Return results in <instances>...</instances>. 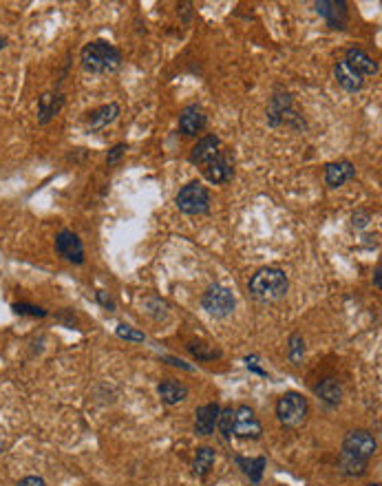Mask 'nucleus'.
<instances>
[{"label":"nucleus","instance_id":"1","mask_svg":"<svg viewBox=\"0 0 382 486\" xmlns=\"http://www.w3.org/2000/svg\"><path fill=\"white\" fill-rule=\"evenodd\" d=\"M248 290L261 303H276L287 294L289 281L287 274L283 270H278V267H263V270H259L250 279Z\"/></svg>","mask_w":382,"mask_h":486},{"label":"nucleus","instance_id":"2","mask_svg":"<svg viewBox=\"0 0 382 486\" xmlns=\"http://www.w3.org/2000/svg\"><path fill=\"white\" fill-rule=\"evenodd\" d=\"M80 62L84 71L88 73L109 75V73H116L122 67V54L111 42L95 40V42H88L82 49Z\"/></svg>","mask_w":382,"mask_h":486},{"label":"nucleus","instance_id":"3","mask_svg":"<svg viewBox=\"0 0 382 486\" xmlns=\"http://www.w3.org/2000/svg\"><path fill=\"white\" fill-rule=\"evenodd\" d=\"M308 411H310L308 400L299 391H287L276 402V418L281 420V425L289 429L301 427L308 420Z\"/></svg>","mask_w":382,"mask_h":486},{"label":"nucleus","instance_id":"4","mask_svg":"<svg viewBox=\"0 0 382 486\" xmlns=\"http://www.w3.org/2000/svg\"><path fill=\"white\" fill-rule=\"evenodd\" d=\"M177 208L186 214H208L210 212V193L206 186L199 182L186 184L180 193H177Z\"/></svg>","mask_w":382,"mask_h":486},{"label":"nucleus","instance_id":"5","mask_svg":"<svg viewBox=\"0 0 382 486\" xmlns=\"http://www.w3.org/2000/svg\"><path fill=\"white\" fill-rule=\"evenodd\" d=\"M267 124L270 126H294V129H303L305 120L292 109V97L287 93H278L270 100V107H267Z\"/></svg>","mask_w":382,"mask_h":486},{"label":"nucleus","instance_id":"6","mask_svg":"<svg viewBox=\"0 0 382 486\" xmlns=\"http://www.w3.org/2000/svg\"><path fill=\"white\" fill-rule=\"evenodd\" d=\"M234 294L219 285V283H214L206 290V294L201 297V305H203V310H206L208 314L216 316V318H225V316H230L234 312Z\"/></svg>","mask_w":382,"mask_h":486},{"label":"nucleus","instance_id":"7","mask_svg":"<svg viewBox=\"0 0 382 486\" xmlns=\"http://www.w3.org/2000/svg\"><path fill=\"white\" fill-rule=\"evenodd\" d=\"M232 433L241 440H259L263 436V425L248 405L234 409V427Z\"/></svg>","mask_w":382,"mask_h":486},{"label":"nucleus","instance_id":"8","mask_svg":"<svg viewBox=\"0 0 382 486\" xmlns=\"http://www.w3.org/2000/svg\"><path fill=\"white\" fill-rule=\"evenodd\" d=\"M376 449H378L376 438L369 431H365V429H353V431L347 433L345 440H342V451L353 453V455H358V457H365V460L374 457Z\"/></svg>","mask_w":382,"mask_h":486},{"label":"nucleus","instance_id":"9","mask_svg":"<svg viewBox=\"0 0 382 486\" xmlns=\"http://www.w3.org/2000/svg\"><path fill=\"white\" fill-rule=\"evenodd\" d=\"M56 252L69 263H75V265L84 263V246H82L80 237L75 233H71V230H60V233H58Z\"/></svg>","mask_w":382,"mask_h":486},{"label":"nucleus","instance_id":"10","mask_svg":"<svg viewBox=\"0 0 382 486\" xmlns=\"http://www.w3.org/2000/svg\"><path fill=\"white\" fill-rule=\"evenodd\" d=\"M316 11L332 29H345L349 22V9L345 0H321V3H316Z\"/></svg>","mask_w":382,"mask_h":486},{"label":"nucleus","instance_id":"11","mask_svg":"<svg viewBox=\"0 0 382 486\" xmlns=\"http://www.w3.org/2000/svg\"><path fill=\"white\" fill-rule=\"evenodd\" d=\"M234 175V159L232 152H219L208 166H206V179L212 184H225Z\"/></svg>","mask_w":382,"mask_h":486},{"label":"nucleus","instance_id":"12","mask_svg":"<svg viewBox=\"0 0 382 486\" xmlns=\"http://www.w3.org/2000/svg\"><path fill=\"white\" fill-rule=\"evenodd\" d=\"M219 152H221V139L216 135H206L193 146V150H190V162L208 166Z\"/></svg>","mask_w":382,"mask_h":486},{"label":"nucleus","instance_id":"13","mask_svg":"<svg viewBox=\"0 0 382 486\" xmlns=\"http://www.w3.org/2000/svg\"><path fill=\"white\" fill-rule=\"evenodd\" d=\"M356 177V168L353 164L342 159V162H334V164H327L325 166V184L329 188H340L345 186L347 182Z\"/></svg>","mask_w":382,"mask_h":486},{"label":"nucleus","instance_id":"14","mask_svg":"<svg viewBox=\"0 0 382 486\" xmlns=\"http://www.w3.org/2000/svg\"><path fill=\"white\" fill-rule=\"evenodd\" d=\"M206 129V115L197 104H190L180 113V131L184 135H197Z\"/></svg>","mask_w":382,"mask_h":486},{"label":"nucleus","instance_id":"15","mask_svg":"<svg viewBox=\"0 0 382 486\" xmlns=\"http://www.w3.org/2000/svg\"><path fill=\"white\" fill-rule=\"evenodd\" d=\"M219 411H221V407L216 402L199 407L195 414V433H199V436H210V433H214Z\"/></svg>","mask_w":382,"mask_h":486},{"label":"nucleus","instance_id":"16","mask_svg":"<svg viewBox=\"0 0 382 486\" xmlns=\"http://www.w3.org/2000/svg\"><path fill=\"white\" fill-rule=\"evenodd\" d=\"M334 75H336V82L345 88V91L349 93H356V91H360V88L365 86V80H363V75L351 69L345 60H338L336 62V67H334Z\"/></svg>","mask_w":382,"mask_h":486},{"label":"nucleus","instance_id":"17","mask_svg":"<svg viewBox=\"0 0 382 486\" xmlns=\"http://www.w3.org/2000/svg\"><path fill=\"white\" fill-rule=\"evenodd\" d=\"M62 107H65V95L62 93H45L40 97V102H38V122L49 124L60 113Z\"/></svg>","mask_w":382,"mask_h":486},{"label":"nucleus","instance_id":"18","mask_svg":"<svg viewBox=\"0 0 382 486\" xmlns=\"http://www.w3.org/2000/svg\"><path fill=\"white\" fill-rule=\"evenodd\" d=\"M157 393L166 405H180L188 398V387L180 380H161L157 385Z\"/></svg>","mask_w":382,"mask_h":486},{"label":"nucleus","instance_id":"19","mask_svg":"<svg viewBox=\"0 0 382 486\" xmlns=\"http://www.w3.org/2000/svg\"><path fill=\"white\" fill-rule=\"evenodd\" d=\"M345 62L351 69L358 71L363 78H365V75H376L378 73V62H374L372 58H369V54H365L363 49H356V47L349 49L347 56H345Z\"/></svg>","mask_w":382,"mask_h":486},{"label":"nucleus","instance_id":"20","mask_svg":"<svg viewBox=\"0 0 382 486\" xmlns=\"http://www.w3.org/2000/svg\"><path fill=\"white\" fill-rule=\"evenodd\" d=\"M118 115H120V104H116V102L100 107V109H95L91 113V118H88V129H91V131L106 129L109 124H113V122L118 120Z\"/></svg>","mask_w":382,"mask_h":486},{"label":"nucleus","instance_id":"21","mask_svg":"<svg viewBox=\"0 0 382 486\" xmlns=\"http://www.w3.org/2000/svg\"><path fill=\"white\" fill-rule=\"evenodd\" d=\"M367 464H369V460L365 457H358V455H353V453H347V451H340V457H338V469L342 476H347V478H360L367 473Z\"/></svg>","mask_w":382,"mask_h":486},{"label":"nucleus","instance_id":"22","mask_svg":"<svg viewBox=\"0 0 382 486\" xmlns=\"http://www.w3.org/2000/svg\"><path fill=\"white\" fill-rule=\"evenodd\" d=\"M234 462L241 467V471L246 473V476L250 478V482L252 484H259L261 480H263V471H265V467H267V460L261 455V457H241V455H237L234 457Z\"/></svg>","mask_w":382,"mask_h":486},{"label":"nucleus","instance_id":"23","mask_svg":"<svg viewBox=\"0 0 382 486\" xmlns=\"http://www.w3.org/2000/svg\"><path fill=\"white\" fill-rule=\"evenodd\" d=\"M318 398L325 400L327 405H338L342 400V387L336 378H325L321 385L316 387Z\"/></svg>","mask_w":382,"mask_h":486},{"label":"nucleus","instance_id":"24","mask_svg":"<svg viewBox=\"0 0 382 486\" xmlns=\"http://www.w3.org/2000/svg\"><path fill=\"white\" fill-rule=\"evenodd\" d=\"M216 460V453L214 449H210V446H201V449H197V455H195V462H193V471L197 478H206L212 464Z\"/></svg>","mask_w":382,"mask_h":486},{"label":"nucleus","instance_id":"25","mask_svg":"<svg viewBox=\"0 0 382 486\" xmlns=\"http://www.w3.org/2000/svg\"><path fill=\"white\" fill-rule=\"evenodd\" d=\"M287 356H289V361L294 363V365H303L305 340H303V336L299 334V331H294V334H292L289 340H287Z\"/></svg>","mask_w":382,"mask_h":486},{"label":"nucleus","instance_id":"26","mask_svg":"<svg viewBox=\"0 0 382 486\" xmlns=\"http://www.w3.org/2000/svg\"><path fill=\"white\" fill-rule=\"evenodd\" d=\"M188 352L193 354V356L197 358V361H214V358L221 356L219 350L210 347V345H206V343H197V340L188 343Z\"/></svg>","mask_w":382,"mask_h":486},{"label":"nucleus","instance_id":"27","mask_svg":"<svg viewBox=\"0 0 382 486\" xmlns=\"http://www.w3.org/2000/svg\"><path fill=\"white\" fill-rule=\"evenodd\" d=\"M216 427H219L221 436H223L225 440L232 436V427H234V411H232V407L221 409L219 418H216Z\"/></svg>","mask_w":382,"mask_h":486},{"label":"nucleus","instance_id":"28","mask_svg":"<svg viewBox=\"0 0 382 486\" xmlns=\"http://www.w3.org/2000/svg\"><path fill=\"white\" fill-rule=\"evenodd\" d=\"M11 310H14L16 314H20V316H33V318H45L47 316V310L38 308V305H29V303H14V305H11Z\"/></svg>","mask_w":382,"mask_h":486},{"label":"nucleus","instance_id":"29","mask_svg":"<svg viewBox=\"0 0 382 486\" xmlns=\"http://www.w3.org/2000/svg\"><path fill=\"white\" fill-rule=\"evenodd\" d=\"M118 336L120 338H126V340H133V343H144L146 336L144 331H139L131 325H118Z\"/></svg>","mask_w":382,"mask_h":486},{"label":"nucleus","instance_id":"30","mask_svg":"<svg viewBox=\"0 0 382 486\" xmlns=\"http://www.w3.org/2000/svg\"><path fill=\"white\" fill-rule=\"evenodd\" d=\"M126 150H129V146H126V144H118V146H113V148L109 150V155H106V164H109V166H116V164L122 159V155H124Z\"/></svg>","mask_w":382,"mask_h":486},{"label":"nucleus","instance_id":"31","mask_svg":"<svg viewBox=\"0 0 382 486\" xmlns=\"http://www.w3.org/2000/svg\"><path fill=\"white\" fill-rule=\"evenodd\" d=\"M95 299H97V303H100L106 312H116V301H113L104 290H97V292H95Z\"/></svg>","mask_w":382,"mask_h":486},{"label":"nucleus","instance_id":"32","mask_svg":"<svg viewBox=\"0 0 382 486\" xmlns=\"http://www.w3.org/2000/svg\"><path fill=\"white\" fill-rule=\"evenodd\" d=\"M259 356H246V365H248V369H250V372L252 374H257V376H263V378H267V372H265V369H261L259 367Z\"/></svg>","mask_w":382,"mask_h":486},{"label":"nucleus","instance_id":"33","mask_svg":"<svg viewBox=\"0 0 382 486\" xmlns=\"http://www.w3.org/2000/svg\"><path fill=\"white\" fill-rule=\"evenodd\" d=\"M369 221H372V214H369V212H356L351 217V226L353 228H365Z\"/></svg>","mask_w":382,"mask_h":486},{"label":"nucleus","instance_id":"34","mask_svg":"<svg viewBox=\"0 0 382 486\" xmlns=\"http://www.w3.org/2000/svg\"><path fill=\"white\" fill-rule=\"evenodd\" d=\"M18 486H47V482L42 478H38V476H27V478H22L18 482Z\"/></svg>","mask_w":382,"mask_h":486},{"label":"nucleus","instance_id":"35","mask_svg":"<svg viewBox=\"0 0 382 486\" xmlns=\"http://www.w3.org/2000/svg\"><path fill=\"white\" fill-rule=\"evenodd\" d=\"M166 361H168L170 365H175V367H182V369H186V372H193V365H188V363L180 361V358H173V356H166Z\"/></svg>","mask_w":382,"mask_h":486},{"label":"nucleus","instance_id":"36","mask_svg":"<svg viewBox=\"0 0 382 486\" xmlns=\"http://www.w3.org/2000/svg\"><path fill=\"white\" fill-rule=\"evenodd\" d=\"M7 47V38L3 36V31H0V51H3Z\"/></svg>","mask_w":382,"mask_h":486},{"label":"nucleus","instance_id":"37","mask_svg":"<svg viewBox=\"0 0 382 486\" xmlns=\"http://www.w3.org/2000/svg\"><path fill=\"white\" fill-rule=\"evenodd\" d=\"M374 283H376V288H380V267H378L376 274H374Z\"/></svg>","mask_w":382,"mask_h":486},{"label":"nucleus","instance_id":"38","mask_svg":"<svg viewBox=\"0 0 382 486\" xmlns=\"http://www.w3.org/2000/svg\"><path fill=\"white\" fill-rule=\"evenodd\" d=\"M7 449V444H5V438H3V433H0V453H3Z\"/></svg>","mask_w":382,"mask_h":486},{"label":"nucleus","instance_id":"39","mask_svg":"<svg viewBox=\"0 0 382 486\" xmlns=\"http://www.w3.org/2000/svg\"><path fill=\"white\" fill-rule=\"evenodd\" d=\"M367 486H380V484H367Z\"/></svg>","mask_w":382,"mask_h":486}]
</instances>
